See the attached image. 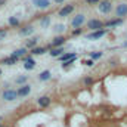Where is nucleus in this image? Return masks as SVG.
Segmentation results:
<instances>
[{"instance_id": "obj_1", "label": "nucleus", "mask_w": 127, "mask_h": 127, "mask_svg": "<svg viewBox=\"0 0 127 127\" xmlns=\"http://www.w3.org/2000/svg\"><path fill=\"white\" fill-rule=\"evenodd\" d=\"M103 25H105V24H103L100 19H90V21H87V28L92 30V31H99V30H102Z\"/></svg>"}, {"instance_id": "obj_2", "label": "nucleus", "mask_w": 127, "mask_h": 127, "mask_svg": "<svg viewBox=\"0 0 127 127\" xmlns=\"http://www.w3.org/2000/svg\"><path fill=\"white\" fill-rule=\"evenodd\" d=\"M111 10H112V3H111V0H103V1L99 3V12H102V13H109Z\"/></svg>"}, {"instance_id": "obj_3", "label": "nucleus", "mask_w": 127, "mask_h": 127, "mask_svg": "<svg viewBox=\"0 0 127 127\" xmlns=\"http://www.w3.org/2000/svg\"><path fill=\"white\" fill-rule=\"evenodd\" d=\"M3 99L4 100H7V102H12V100H15L16 97H18V92L16 90H12V89H7V90H4L3 92Z\"/></svg>"}, {"instance_id": "obj_4", "label": "nucleus", "mask_w": 127, "mask_h": 127, "mask_svg": "<svg viewBox=\"0 0 127 127\" xmlns=\"http://www.w3.org/2000/svg\"><path fill=\"white\" fill-rule=\"evenodd\" d=\"M115 13H117V16L118 18H124L127 16V3H120L118 6H117V9H115Z\"/></svg>"}, {"instance_id": "obj_5", "label": "nucleus", "mask_w": 127, "mask_h": 127, "mask_svg": "<svg viewBox=\"0 0 127 127\" xmlns=\"http://www.w3.org/2000/svg\"><path fill=\"white\" fill-rule=\"evenodd\" d=\"M65 40H66V38H65L64 35H58V37H55V38L52 40V43H50V49H56V47L64 46Z\"/></svg>"}, {"instance_id": "obj_6", "label": "nucleus", "mask_w": 127, "mask_h": 127, "mask_svg": "<svg viewBox=\"0 0 127 127\" xmlns=\"http://www.w3.org/2000/svg\"><path fill=\"white\" fill-rule=\"evenodd\" d=\"M84 21H86L84 15H81V13H80V15H77V16H74V18H72V22H71V24H72V27H74V28H80V27L84 24Z\"/></svg>"}, {"instance_id": "obj_7", "label": "nucleus", "mask_w": 127, "mask_h": 127, "mask_svg": "<svg viewBox=\"0 0 127 127\" xmlns=\"http://www.w3.org/2000/svg\"><path fill=\"white\" fill-rule=\"evenodd\" d=\"M16 92H18V97H24V96L30 95V92H31V86H30V84H24V86H21Z\"/></svg>"}, {"instance_id": "obj_8", "label": "nucleus", "mask_w": 127, "mask_h": 127, "mask_svg": "<svg viewBox=\"0 0 127 127\" xmlns=\"http://www.w3.org/2000/svg\"><path fill=\"white\" fill-rule=\"evenodd\" d=\"M105 34H106V30L102 28V30H99V31H93V32H90V34H87V38H89V40H96V38L103 37Z\"/></svg>"}, {"instance_id": "obj_9", "label": "nucleus", "mask_w": 127, "mask_h": 127, "mask_svg": "<svg viewBox=\"0 0 127 127\" xmlns=\"http://www.w3.org/2000/svg\"><path fill=\"white\" fill-rule=\"evenodd\" d=\"M32 4L40 9H47L50 6V0H32Z\"/></svg>"}, {"instance_id": "obj_10", "label": "nucleus", "mask_w": 127, "mask_h": 127, "mask_svg": "<svg viewBox=\"0 0 127 127\" xmlns=\"http://www.w3.org/2000/svg\"><path fill=\"white\" fill-rule=\"evenodd\" d=\"M123 21H124V19H121V18H117V19H112V21H108V22H105V25H103V27L114 28V27H118V25H121V24H123Z\"/></svg>"}, {"instance_id": "obj_11", "label": "nucleus", "mask_w": 127, "mask_h": 127, "mask_svg": "<svg viewBox=\"0 0 127 127\" xmlns=\"http://www.w3.org/2000/svg\"><path fill=\"white\" fill-rule=\"evenodd\" d=\"M27 50H28L27 47H21V49H16V50H15V52H13L10 56H13V58H16V59H19V58H22V56L25 58V55H27Z\"/></svg>"}, {"instance_id": "obj_12", "label": "nucleus", "mask_w": 127, "mask_h": 127, "mask_svg": "<svg viewBox=\"0 0 127 127\" xmlns=\"http://www.w3.org/2000/svg\"><path fill=\"white\" fill-rule=\"evenodd\" d=\"M50 97L49 96H41L38 100H37V103H38V106H41V108H47L49 105H50Z\"/></svg>"}, {"instance_id": "obj_13", "label": "nucleus", "mask_w": 127, "mask_h": 127, "mask_svg": "<svg viewBox=\"0 0 127 127\" xmlns=\"http://www.w3.org/2000/svg\"><path fill=\"white\" fill-rule=\"evenodd\" d=\"M72 10H74V6L72 4H66V6H64L62 9L59 10V16H66V15L72 13Z\"/></svg>"}, {"instance_id": "obj_14", "label": "nucleus", "mask_w": 127, "mask_h": 127, "mask_svg": "<svg viewBox=\"0 0 127 127\" xmlns=\"http://www.w3.org/2000/svg\"><path fill=\"white\" fill-rule=\"evenodd\" d=\"M24 61H25V69H32L34 66H35V62H34V59L31 58V55H28V56H25L24 58Z\"/></svg>"}, {"instance_id": "obj_15", "label": "nucleus", "mask_w": 127, "mask_h": 127, "mask_svg": "<svg viewBox=\"0 0 127 127\" xmlns=\"http://www.w3.org/2000/svg\"><path fill=\"white\" fill-rule=\"evenodd\" d=\"M72 59H77V53H64L61 56L62 62H68V61H72Z\"/></svg>"}, {"instance_id": "obj_16", "label": "nucleus", "mask_w": 127, "mask_h": 127, "mask_svg": "<svg viewBox=\"0 0 127 127\" xmlns=\"http://www.w3.org/2000/svg\"><path fill=\"white\" fill-rule=\"evenodd\" d=\"M62 55H64L62 47H56V49H52L50 50V56H53V58H61Z\"/></svg>"}, {"instance_id": "obj_17", "label": "nucleus", "mask_w": 127, "mask_h": 127, "mask_svg": "<svg viewBox=\"0 0 127 127\" xmlns=\"http://www.w3.org/2000/svg\"><path fill=\"white\" fill-rule=\"evenodd\" d=\"M49 24H50V16H49V15H44V16L40 19V27H41V28H47Z\"/></svg>"}, {"instance_id": "obj_18", "label": "nucleus", "mask_w": 127, "mask_h": 127, "mask_svg": "<svg viewBox=\"0 0 127 127\" xmlns=\"http://www.w3.org/2000/svg\"><path fill=\"white\" fill-rule=\"evenodd\" d=\"M50 75H52V74H50V71H49V69H46V71H43V72H40V74H38V80H40V81H46V80H49V78H50Z\"/></svg>"}, {"instance_id": "obj_19", "label": "nucleus", "mask_w": 127, "mask_h": 127, "mask_svg": "<svg viewBox=\"0 0 127 127\" xmlns=\"http://www.w3.org/2000/svg\"><path fill=\"white\" fill-rule=\"evenodd\" d=\"M32 31H34V28H32L31 25H27V27H24V28L19 30V34L21 35H30V34H32Z\"/></svg>"}, {"instance_id": "obj_20", "label": "nucleus", "mask_w": 127, "mask_h": 127, "mask_svg": "<svg viewBox=\"0 0 127 127\" xmlns=\"http://www.w3.org/2000/svg\"><path fill=\"white\" fill-rule=\"evenodd\" d=\"M37 40H38V38H35V37H34V38H30V40H27V44H25V47H27V49H35V44H37Z\"/></svg>"}, {"instance_id": "obj_21", "label": "nucleus", "mask_w": 127, "mask_h": 127, "mask_svg": "<svg viewBox=\"0 0 127 127\" xmlns=\"http://www.w3.org/2000/svg\"><path fill=\"white\" fill-rule=\"evenodd\" d=\"M46 50H47L46 47H35V49L31 50V55H44Z\"/></svg>"}, {"instance_id": "obj_22", "label": "nucleus", "mask_w": 127, "mask_h": 127, "mask_svg": "<svg viewBox=\"0 0 127 127\" xmlns=\"http://www.w3.org/2000/svg\"><path fill=\"white\" fill-rule=\"evenodd\" d=\"M16 62H18V59L13 58V56H9V58L3 59V64H6V65H13V64H16Z\"/></svg>"}, {"instance_id": "obj_23", "label": "nucleus", "mask_w": 127, "mask_h": 127, "mask_svg": "<svg viewBox=\"0 0 127 127\" xmlns=\"http://www.w3.org/2000/svg\"><path fill=\"white\" fill-rule=\"evenodd\" d=\"M9 25H10V27H18V25H19V19H18L16 16H10V18H9Z\"/></svg>"}, {"instance_id": "obj_24", "label": "nucleus", "mask_w": 127, "mask_h": 127, "mask_svg": "<svg viewBox=\"0 0 127 127\" xmlns=\"http://www.w3.org/2000/svg\"><path fill=\"white\" fill-rule=\"evenodd\" d=\"M28 80V75H21V77H18L16 80H15V83L16 84H22V83H25Z\"/></svg>"}, {"instance_id": "obj_25", "label": "nucleus", "mask_w": 127, "mask_h": 127, "mask_svg": "<svg viewBox=\"0 0 127 127\" xmlns=\"http://www.w3.org/2000/svg\"><path fill=\"white\" fill-rule=\"evenodd\" d=\"M56 32H62L65 31V25H62V24H58V25H55V28H53Z\"/></svg>"}, {"instance_id": "obj_26", "label": "nucleus", "mask_w": 127, "mask_h": 127, "mask_svg": "<svg viewBox=\"0 0 127 127\" xmlns=\"http://www.w3.org/2000/svg\"><path fill=\"white\" fill-rule=\"evenodd\" d=\"M90 58H92V59H99V58H102V52H93V53H90Z\"/></svg>"}, {"instance_id": "obj_27", "label": "nucleus", "mask_w": 127, "mask_h": 127, "mask_svg": "<svg viewBox=\"0 0 127 127\" xmlns=\"http://www.w3.org/2000/svg\"><path fill=\"white\" fill-rule=\"evenodd\" d=\"M74 62H75V59H72V61H68V62H62V68H68V66H71Z\"/></svg>"}, {"instance_id": "obj_28", "label": "nucleus", "mask_w": 127, "mask_h": 127, "mask_svg": "<svg viewBox=\"0 0 127 127\" xmlns=\"http://www.w3.org/2000/svg\"><path fill=\"white\" fill-rule=\"evenodd\" d=\"M83 81H84V84H92V83H93V80H92L90 77H86Z\"/></svg>"}, {"instance_id": "obj_29", "label": "nucleus", "mask_w": 127, "mask_h": 127, "mask_svg": "<svg viewBox=\"0 0 127 127\" xmlns=\"http://www.w3.org/2000/svg\"><path fill=\"white\" fill-rule=\"evenodd\" d=\"M81 34V28H77V30H72V35H78Z\"/></svg>"}, {"instance_id": "obj_30", "label": "nucleus", "mask_w": 127, "mask_h": 127, "mask_svg": "<svg viewBox=\"0 0 127 127\" xmlns=\"http://www.w3.org/2000/svg\"><path fill=\"white\" fill-rule=\"evenodd\" d=\"M87 4H93V3H100V0H86Z\"/></svg>"}, {"instance_id": "obj_31", "label": "nucleus", "mask_w": 127, "mask_h": 127, "mask_svg": "<svg viewBox=\"0 0 127 127\" xmlns=\"http://www.w3.org/2000/svg\"><path fill=\"white\" fill-rule=\"evenodd\" d=\"M84 64H86L87 66H92V65H93V59H89V61H84Z\"/></svg>"}, {"instance_id": "obj_32", "label": "nucleus", "mask_w": 127, "mask_h": 127, "mask_svg": "<svg viewBox=\"0 0 127 127\" xmlns=\"http://www.w3.org/2000/svg\"><path fill=\"white\" fill-rule=\"evenodd\" d=\"M4 35H6V30H1V31H0V38L4 37Z\"/></svg>"}, {"instance_id": "obj_33", "label": "nucleus", "mask_w": 127, "mask_h": 127, "mask_svg": "<svg viewBox=\"0 0 127 127\" xmlns=\"http://www.w3.org/2000/svg\"><path fill=\"white\" fill-rule=\"evenodd\" d=\"M3 120H4V118H3V117H0V127L3 126Z\"/></svg>"}, {"instance_id": "obj_34", "label": "nucleus", "mask_w": 127, "mask_h": 127, "mask_svg": "<svg viewBox=\"0 0 127 127\" xmlns=\"http://www.w3.org/2000/svg\"><path fill=\"white\" fill-rule=\"evenodd\" d=\"M4 3H6V0H0V6H1V4H4Z\"/></svg>"}, {"instance_id": "obj_35", "label": "nucleus", "mask_w": 127, "mask_h": 127, "mask_svg": "<svg viewBox=\"0 0 127 127\" xmlns=\"http://www.w3.org/2000/svg\"><path fill=\"white\" fill-rule=\"evenodd\" d=\"M55 1H58V3H61V1H64V0H55Z\"/></svg>"}, {"instance_id": "obj_36", "label": "nucleus", "mask_w": 127, "mask_h": 127, "mask_svg": "<svg viewBox=\"0 0 127 127\" xmlns=\"http://www.w3.org/2000/svg\"><path fill=\"white\" fill-rule=\"evenodd\" d=\"M123 46H124V47H127V41H126V43H124V44H123Z\"/></svg>"}, {"instance_id": "obj_37", "label": "nucleus", "mask_w": 127, "mask_h": 127, "mask_svg": "<svg viewBox=\"0 0 127 127\" xmlns=\"http://www.w3.org/2000/svg\"><path fill=\"white\" fill-rule=\"evenodd\" d=\"M0 74H1V71H0Z\"/></svg>"}]
</instances>
